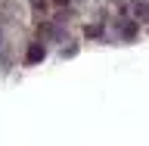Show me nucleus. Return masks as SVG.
<instances>
[{
	"instance_id": "nucleus-1",
	"label": "nucleus",
	"mask_w": 149,
	"mask_h": 146,
	"mask_svg": "<svg viewBox=\"0 0 149 146\" xmlns=\"http://www.w3.org/2000/svg\"><path fill=\"white\" fill-rule=\"evenodd\" d=\"M44 56H47V47L44 44H31V47H28V53H25V62L34 65V62H40Z\"/></svg>"
},
{
	"instance_id": "nucleus-3",
	"label": "nucleus",
	"mask_w": 149,
	"mask_h": 146,
	"mask_svg": "<svg viewBox=\"0 0 149 146\" xmlns=\"http://www.w3.org/2000/svg\"><path fill=\"white\" fill-rule=\"evenodd\" d=\"M56 3H68V0H56Z\"/></svg>"
},
{
	"instance_id": "nucleus-2",
	"label": "nucleus",
	"mask_w": 149,
	"mask_h": 146,
	"mask_svg": "<svg viewBox=\"0 0 149 146\" xmlns=\"http://www.w3.org/2000/svg\"><path fill=\"white\" fill-rule=\"evenodd\" d=\"M100 34V25H87V37H96Z\"/></svg>"
}]
</instances>
